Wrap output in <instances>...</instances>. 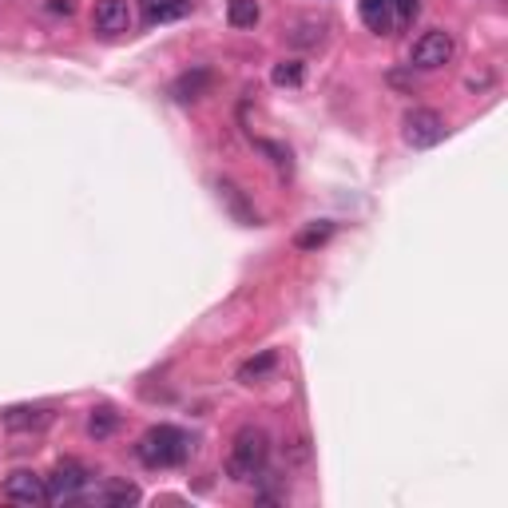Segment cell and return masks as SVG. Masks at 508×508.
Masks as SVG:
<instances>
[{
	"mask_svg": "<svg viewBox=\"0 0 508 508\" xmlns=\"http://www.w3.org/2000/svg\"><path fill=\"white\" fill-rule=\"evenodd\" d=\"M135 457L147 464V469H175L191 457V437L175 425H155L139 437Z\"/></svg>",
	"mask_w": 508,
	"mask_h": 508,
	"instance_id": "cell-1",
	"label": "cell"
},
{
	"mask_svg": "<svg viewBox=\"0 0 508 508\" xmlns=\"http://www.w3.org/2000/svg\"><path fill=\"white\" fill-rule=\"evenodd\" d=\"M5 429L8 433H28V437H36V433H45V429L56 421V409L52 405H13V409H5Z\"/></svg>",
	"mask_w": 508,
	"mask_h": 508,
	"instance_id": "cell-6",
	"label": "cell"
},
{
	"mask_svg": "<svg viewBox=\"0 0 508 508\" xmlns=\"http://www.w3.org/2000/svg\"><path fill=\"white\" fill-rule=\"evenodd\" d=\"M362 20L374 32H393L397 28V0H362Z\"/></svg>",
	"mask_w": 508,
	"mask_h": 508,
	"instance_id": "cell-12",
	"label": "cell"
},
{
	"mask_svg": "<svg viewBox=\"0 0 508 508\" xmlns=\"http://www.w3.org/2000/svg\"><path fill=\"white\" fill-rule=\"evenodd\" d=\"M48 13H64V16H72V0H48Z\"/></svg>",
	"mask_w": 508,
	"mask_h": 508,
	"instance_id": "cell-21",
	"label": "cell"
},
{
	"mask_svg": "<svg viewBox=\"0 0 508 508\" xmlns=\"http://www.w3.org/2000/svg\"><path fill=\"white\" fill-rule=\"evenodd\" d=\"M115 425H120V417L112 413V409H95V413L88 417V433L95 437V441H107L115 433Z\"/></svg>",
	"mask_w": 508,
	"mask_h": 508,
	"instance_id": "cell-18",
	"label": "cell"
},
{
	"mask_svg": "<svg viewBox=\"0 0 508 508\" xmlns=\"http://www.w3.org/2000/svg\"><path fill=\"white\" fill-rule=\"evenodd\" d=\"M5 496L13 504H45L48 501V481L45 477H36V473H28V469H16V473H8V481H5Z\"/></svg>",
	"mask_w": 508,
	"mask_h": 508,
	"instance_id": "cell-7",
	"label": "cell"
},
{
	"mask_svg": "<svg viewBox=\"0 0 508 508\" xmlns=\"http://www.w3.org/2000/svg\"><path fill=\"white\" fill-rule=\"evenodd\" d=\"M330 234H334V223H310L306 231H298L294 243H298V251H318V246L326 243Z\"/></svg>",
	"mask_w": 508,
	"mask_h": 508,
	"instance_id": "cell-17",
	"label": "cell"
},
{
	"mask_svg": "<svg viewBox=\"0 0 508 508\" xmlns=\"http://www.w3.org/2000/svg\"><path fill=\"white\" fill-rule=\"evenodd\" d=\"M219 199H223V207L234 214V223H243V226H258V214H254V207L246 203V194L234 187L231 179H219Z\"/></svg>",
	"mask_w": 508,
	"mask_h": 508,
	"instance_id": "cell-11",
	"label": "cell"
},
{
	"mask_svg": "<svg viewBox=\"0 0 508 508\" xmlns=\"http://www.w3.org/2000/svg\"><path fill=\"white\" fill-rule=\"evenodd\" d=\"M194 0H144V20L147 25H167V20H179L191 13Z\"/></svg>",
	"mask_w": 508,
	"mask_h": 508,
	"instance_id": "cell-13",
	"label": "cell"
},
{
	"mask_svg": "<svg viewBox=\"0 0 508 508\" xmlns=\"http://www.w3.org/2000/svg\"><path fill=\"white\" fill-rule=\"evenodd\" d=\"M258 0H226V20L234 28H254L258 25Z\"/></svg>",
	"mask_w": 508,
	"mask_h": 508,
	"instance_id": "cell-15",
	"label": "cell"
},
{
	"mask_svg": "<svg viewBox=\"0 0 508 508\" xmlns=\"http://www.w3.org/2000/svg\"><path fill=\"white\" fill-rule=\"evenodd\" d=\"M402 135L409 147H437L445 139V120H441L433 107H413L402 120Z\"/></svg>",
	"mask_w": 508,
	"mask_h": 508,
	"instance_id": "cell-4",
	"label": "cell"
},
{
	"mask_svg": "<svg viewBox=\"0 0 508 508\" xmlns=\"http://www.w3.org/2000/svg\"><path fill=\"white\" fill-rule=\"evenodd\" d=\"M88 481H92V473L80 461H60L48 477V501H80Z\"/></svg>",
	"mask_w": 508,
	"mask_h": 508,
	"instance_id": "cell-5",
	"label": "cell"
},
{
	"mask_svg": "<svg viewBox=\"0 0 508 508\" xmlns=\"http://www.w3.org/2000/svg\"><path fill=\"white\" fill-rule=\"evenodd\" d=\"M92 28L104 32V36H120V32L132 28V5L127 0H100L92 13Z\"/></svg>",
	"mask_w": 508,
	"mask_h": 508,
	"instance_id": "cell-8",
	"label": "cell"
},
{
	"mask_svg": "<svg viewBox=\"0 0 508 508\" xmlns=\"http://www.w3.org/2000/svg\"><path fill=\"white\" fill-rule=\"evenodd\" d=\"M453 52H457V40H453V32H445V28H429V32H421V36L413 40L409 64H413V68L433 72V68H445V64L453 60Z\"/></svg>",
	"mask_w": 508,
	"mask_h": 508,
	"instance_id": "cell-3",
	"label": "cell"
},
{
	"mask_svg": "<svg viewBox=\"0 0 508 508\" xmlns=\"http://www.w3.org/2000/svg\"><path fill=\"white\" fill-rule=\"evenodd\" d=\"M417 13H421V5H417V0H397V28L409 25V20H413Z\"/></svg>",
	"mask_w": 508,
	"mask_h": 508,
	"instance_id": "cell-20",
	"label": "cell"
},
{
	"mask_svg": "<svg viewBox=\"0 0 508 508\" xmlns=\"http://www.w3.org/2000/svg\"><path fill=\"white\" fill-rule=\"evenodd\" d=\"M211 84H214V75L207 68H191V72H183L175 84H171V100H179V104H194V100H203V95L211 92Z\"/></svg>",
	"mask_w": 508,
	"mask_h": 508,
	"instance_id": "cell-10",
	"label": "cell"
},
{
	"mask_svg": "<svg viewBox=\"0 0 508 508\" xmlns=\"http://www.w3.org/2000/svg\"><path fill=\"white\" fill-rule=\"evenodd\" d=\"M326 32H330V20L326 16H298V20H290V28H286V45H294V48H318L322 40H326Z\"/></svg>",
	"mask_w": 508,
	"mask_h": 508,
	"instance_id": "cell-9",
	"label": "cell"
},
{
	"mask_svg": "<svg viewBox=\"0 0 508 508\" xmlns=\"http://www.w3.org/2000/svg\"><path fill=\"white\" fill-rule=\"evenodd\" d=\"M274 84H283V88H294V84H302V64L298 60H283L274 68Z\"/></svg>",
	"mask_w": 508,
	"mask_h": 508,
	"instance_id": "cell-19",
	"label": "cell"
},
{
	"mask_svg": "<svg viewBox=\"0 0 508 508\" xmlns=\"http://www.w3.org/2000/svg\"><path fill=\"white\" fill-rule=\"evenodd\" d=\"M92 501H100V504H135L139 501V489H135V484L115 481V484H107L104 493H95Z\"/></svg>",
	"mask_w": 508,
	"mask_h": 508,
	"instance_id": "cell-16",
	"label": "cell"
},
{
	"mask_svg": "<svg viewBox=\"0 0 508 508\" xmlns=\"http://www.w3.org/2000/svg\"><path fill=\"white\" fill-rule=\"evenodd\" d=\"M270 457V437L258 425H243L231 441V457H226V477L231 481H254L263 477Z\"/></svg>",
	"mask_w": 508,
	"mask_h": 508,
	"instance_id": "cell-2",
	"label": "cell"
},
{
	"mask_svg": "<svg viewBox=\"0 0 508 508\" xmlns=\"http://www.w3.org/2000/svg\"><path fill=\"white\" fill-rule=\"evenodd\" d=\"M278 370V354L274 350H263L258 358H251V362H243L239 365V382L243 385H258V382H266L270 374Z\"/></svg>",
	"mask_w": 508,
	"mask_h": 508,
	"instance_id": "cell-14",
	"label": "cell"
}]
</instances>
